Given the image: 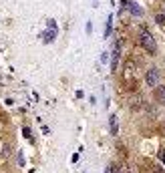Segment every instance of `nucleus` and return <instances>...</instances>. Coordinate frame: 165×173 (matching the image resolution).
<instances>
[{
  "instance_id": "1a4fd4ad",
  "label": "nucleus",
  "mask_w": 165,
  "mask_h": 173,
  "mask_svg": "<svg viewBox=\"0 0 165 173\" xmlns=\"http://www.w3.org/2000/svg\"><path fill=\"white\" fill-rule=\"evenodd\" d=\"M30 133H32V131H30L28 127H24V129H22V135H24V137H28V139H30Z\"/></svg>"
},
{
  "instance_id": "20e7f679",
  "label": "nucleus",
  "mask_w": 165,
  "mask_h": 173,
  "mask_svg": "<svg viewBox=\"0 0 165 173\" xmlns=\"http://www.w3.org/2000/svg\"><path fill=\"white\" fill-rule=\"evenodd\" d=\"M127 8H129V12H131L133 16H143V8L139 6L137 2H129V4H127Z\"/></svg>"
},
{
  "instance_id": "2eb2a0df",
  "label": "nucleus",
  "mask_w": 165,
  "mask_h": 173,
  "mask_svg": "<svg viewBox=\"0 0 165 173\" xmlns=\"http://www.w3.org/2000/svg\"><path fill=\"white\" fill-rule=\"evenodd\" d=\"M159 157H161V159H163V165H165V155H163V153H159Z\"/></svg>"
},
{
  "instance_id": "6e6552de",
  "label": "nucleus",
  "mask_w": 165,
  "mask_h": 173,
  "mask_svg": "<svg viewBox=\"0 0 165 173\" xmlns=\"http://www.w3.org/2000/svg\"><path fill=\"white\" fill-rule=\"evenodd\" d=\"M155 22H157V24H165V14H157V16H155Z\"/></svg>"
},
{
  "instance_id": "f257e3e1",
  "label": "nucleus",
  "mask_w": 165,
  "mask_h": 173,
  "mask_svg": "<svg viewBox=\"0 0 165 173\" xmlns=\"http://www.w3.org/2000/svg\"><path fill=\"white\" fill-rule=\"evenodd\" d=\"M137 38H139V44L145 48L149 54H155V53H157V42H155V38H153V34L149 32V30L141 28V30H139V36H137Z\"/></svg>"
},
{
  "instance_id": "39448f33",
  "label": "nucleus",
  "mask_w": 165,
  "mask_h": 173,
  "mask_svg": "<svg viewBox=\"0 0 165 173\" xmlns=\"http://www.w3.org/2000/svg\"><path fill=\"white\" fill-rule=\"evenodd\" d=\"M109 129H111V135H117V131H119V127H117V117H115V115L109 117Z\"/></svg>"
},
{
  "instance_id": "dca6fc26",
  "label": "nucleus",
  "mask_w": 165,
  "mask_h": 173,
  "mask_svg": "<svg viewBox=\"0 0 165 173\" xmlns=\"http://www.w3.org/2000/svg\"><path fill=\"white\" fill-rule=\"evenodd\" d=\"M161 8H163V14H165V4H163V6H161Z\"/></svg>"
},
{
  "instance_id": "9d476101",
  "label": "nucleus",
  "mask_w": 165,
  "mask_h": 173,
  "mask_svg": "<svg viewBox=\"0 0 165 173\" xmlns=\"http://www.w3.org/2000/svg\"><path fill=\"white\" fill-rule=\"evenodd\" d=\"M119 169H121V167H119V165H115V163L111 165V173H119Z\"/></svg>"
},
{
  "instance_id": "f8f14e48",
  "label": "nucleus",
  "mask_w": 165,
  "mask_h": 173,
  "mask_svg": "<svg viewBox=\"0 0 165 173\" xmlns=\"http://www.w3.org/2000/svg\"><path fill=\"white\" fill-rule=\"evenodd\" d=\"M71 161H73V163H77V161H79V153H75L73 157H71Z\"/></svg>"
},
{
  "instance_id": "423d86ee",
  "label": "nucleus",
  "mask_w": 165,
  "mask_h": 173,
  "mask_svg": "<svg viewBox=\"0 0 165 173\" xmlns=\"http://www.w3.org/2000/svg\"><path fill=\"white\" fill-rule=\"evenodd\" d=\"M54 36H57V30H53V28H50V32H44V34H42L44 42H54Z\"/></svg>"
},
{
  "instance_id": "0eeeda50",
  "label": "nucleus",
  "mask_w": 165,
  "mask_h": 173,
  "mask_svg": "<svg viewBox=\"0 0 165 173\" xmlns=\"http://www.w3.org/2000/svg\"><path fill=\"white\" fill-rule=\"evenodd\" d=\"M157 101L165 105V86H157Z\"/></svg>"
},
{
  "instance_id": "4468645a",
  "label": "nucleus",
  "mask_w": 165,
  "mask_h": 173,
  "mask_svg": "<svg viewBox=\"0 0 165 173\" xmlns=\"http://www.w3.org/2000/svg\"><path fill=\"white\" fill-rule=\"evenodd\" d=\"M153 171H155V173H163V169H161V167H155Z\"/></svg>"
},
{
  "instance_id": "7ed1b4c3",
  "label": "nucleus",
  "mask_w": 165,
  "mask_h": 173,
  "mask_svg": "<svg viewBox=\"0 0 165 173\" xmlns=\"http://www.w3.org/2000/svg\"><path fill=\"white\" fill-rule=\"evenodd\" d=\"M129 109H133V111H137V109H141L143 107V99H141V95H133L131 99H129Z\"/></svg>"
},
{
  "instance_id": "ddd939ff",
  "label": "nucleus",
  "mask_w": 165,
  "mask_h": 173,
  "mask_svg": "<svg viewBox=\"0 0 165 173\" xmlns=\"http://www.w3.org/2000/svg\"><path fill=\"white\" fill-rule=\"evenodd\" d=\"M101 60H103V62H107V60H109V56H107V53H103V54H101Z\"/></svg>"
},
{
  "instance_id": "f03ea898",
  "label": "nucleus",
  "mask_w": 165,
  "mask_h": 173,
  "mask_svg": "<svg viewBox=\"0 0 165 173\" xmlns=\"http://www.w3.org/2000/svg\"><path fill=\"white\" fill-rule=\"evenodd\" d=\"M159 80H161L159 68H149L145 73V85L147 86H159Z\"/></svg>"
},
{
  "instance_id": "9b49d317",
  "label": "nucleus",
  "mask_w": 165,
  "mask_h": 173,
  "mask_svg": "<svg viewBox=\"0 0 165 173\" xmlns=\"http://www.w3.org/2000/svg\"><path fill=\"white\" fill-rule=\"evenodd\" d=\"M18 163H20V165H24V157H22V153H18Z\"/></svg>"
}]
</instances>
